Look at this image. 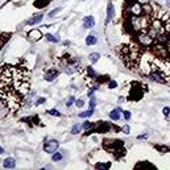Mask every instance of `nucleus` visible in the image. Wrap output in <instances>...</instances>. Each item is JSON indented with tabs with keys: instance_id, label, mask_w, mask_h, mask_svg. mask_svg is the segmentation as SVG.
Instances as JSON below:
<instances>
[{
	"instance_id": "nucleus-20",
	"label": "nucleus",
	"mask_w": 170,
	"mask_h": 170,
	"mask_svg": "<svg viewBox=\"0 0 170 170\" xmlns=\"http://www.w3.org/2000/svg\"><path fill=\"white\" fill-rule=\"evenodd\" d=\"M96 37L95 36H87V38H86V44L87 45H95L96 44Z\"/></svg>"
},
{
	"instance_id": "nucleus-27",
	"label": "nucleus",
	"mask_w": 170,
	"mask_h": 170,
	"mask_svg": "<svg viewBox=\"0 0 170 170\" xmlns=\"http://www.w3.org/2000/svg\"><path fill=\"white\" fill-rule=\"evenodd\" d=\"M79 130H81V127H78V125H74L73 128H71V133H73V135H77L78 132H79Z\"/></svg>"
},
{
	"instance_id": "nucleus-2",
	"label": "nucleus",
	"mask_w": 170,
	"mask_h": 170,
	"mask_svg": "<svg viewBox=\"0 0 170 170\" xmlns=\"http://www.w3.org/2000/svg\"><path fill=\"white\" fill-rule=\"evenodd\" d=\"M166 33L165 29H163V25L161 23V20H153L150 23L149 28H148V34L152 37V38H157L158 36Z\"/></svg>"
},
{
	"instance_id": "nucleus-26",
	"label": "nucleus",
	"mask_w": 170,
	"mask_h": 170,
	"mask_svg": "<svg viewBox=\"0 0 170 170\" xmlns=\"http://www.w3.org/2000/svg\"><path fill=\"white\" fill-rule=\"evenodd\" d=\"M48 115H51V116H61V114L58 112L57 109H49V111H48Z\"/></svg>"
},
{
	"instance_id": "nucleus-21",
	"label": "nucleus",
	"mask_w": 170,
	"mask_h": 170,
	"mask_svg": "<svg viewBox=\"0 0 170 170\" xmlns=\"http://www.w3.org/2000/svg\"><path fill=\"white\" fill-rule=\"evenodd\" d=\"M94 114V109H88V111H84V112H82V114H79V116L81 117H88V116H91V115H92Z\"/></svg>"
},
{
	"instance_id": "nucleus-24",
	"label": "nucleus",
	"mask_w": 170,
	"mask_h": 170,
	"mask_svg": "<svg viewBox=\"0 0 170 170\" xmlns=\"http://www.w3.org/2000/svg\"><path fill=\"white\" fill-rule=\"evenodd\" d=\"M86 71H87V74H88L91 78H96V74H95V71H94L92 67H90V66H88V67L86 69Z\"/></svg>"
},
{
	"instance_id": "nucleus-5",
	"label": "nucleus",
	"mask_w": 170,
	"mask_h": 170,
	"mask_svg": "<svg viewBox=\"0 0 170 170\" xmlns=\"http://www.w3.org/2000/svg\"><path fill=\"white\" fill-rule=\"evenodd\" d=\"M60 146V142L57 140H49L44 144V150L46 153H55V150Z\"/></svg>"
},
{
	"instance_id": "nucleus-34",
	"label": "nucleus",
	"mask_w": 170,
	"mask_h": 170,
	"mask_svg": "<svg viewBox=\"0 0 170 170\" xmlns=\"http://www.w3.org/2000/svg\"><path fill=\"white\" fill-rule=\"evenodd\" d=\"M75 104H77L78 107H82V106H84V103H83V100H82V99H78V100L75 102Z\"/></svg>"
},
{
	"instance_id": "nucleus-8",
	"label": "nucleus",
	"mask_w": 170,
	"mask_h": 170,
	"mask_svg": "<svg viewBox=\"0 0 170 170\" xmlns=\"http://www.w3.org/2000/svg\"><path fill=\"white\" fill-rule=\"evenodd\" d=\"M149 78H150V79H153V81H156V82H160V83H163L166 81L165 75L161 74V71H153V73H150Z\"/></svg>"
},
{
	"instance_id": "nucleus-11",
	"label": "nucleus",
	"mask_w": 170,
	"mask_h": 170,
	"mask_svg": "<svg viewBox=\"0 0 170 170\" xmlns=\"http://www.w3.org/2000/svg\"><path fill=\"white\" fill-rule=\"evenodd\" d=\"M136 169H152V170H156L157 167L153 165V163H150V162H148V161H144V162H139L136 165Z\"/></svg>"
},
{
	"instance_id": "nucleus-17",
	"label": "nucleus",
	"mask_w": 170,
	"mask_h": 170,
	"mask_svg": "<svg viewBox=\"0 0 170 170\" xmlns=\"http://www.w3.org/2000/svg\"><path fill=\"white\" fill-rule=\"evenodd\" d=\"M42 17H44L42 15H37V16H34V17H32L27 24H28V25H34V24H38V23H41Z\"/></svg>"
},
{
	"instance_id": "nucleus-37",
	"label": "nucleus",
	"mask_w": 170,
	"mask_h": 170,
	"mask_svg": "<svg viewBox=\"0 0 170 170\" xmlns=\"http://www.w3.org/2000/svg\"><path fill=\"white\" fill-rule=\"evenodd\" d=\"M123 132H124V133H129V125H125V127H124Z\"/></svg>"
},
{
	"instance_id": "nucleus-13",
	"label": "nucleus",
	"mask_w": 170,
	"mask_h": 170,
	"mask_svg": "<svg viewBox=\"0 0 170 170\" xmlns=\"http://www.w3.org/2000/svg\"><path fill=\"white\" fill-rule=\"evenodd\" d=\"M3 166L5 169H15L16 166V161L13 158H5L4 162H3Z\"/></svg>"
},
{
	"instance_id": "nucleus-30",
	"label": "nucleus",
	"mask_w": 170,
	"mask_h": 170,
	"mask_svg": "<svg viewBox=\"0 0 170 170\" xmlns=\"http://www.w3.org/2000/svg\"><path fill=\"white\" fill-rule=\"evenodd\" d=\"M163 29H165V32L167 34H170V23H166L165 25H163Z\"/></svg>"
},
{
	"instance_id": "nucleus-19",
	"label": "nucleus",
	"mask_w": 170,
	"mask_h": 170,
	"mask_svg": "<svg viewBox=\"0 0 170 170\" xmlns=\"http://www.w3.org/2000/svg\"><path fill=\"white\" fill-rule=\"evenodd\" d=\"M99 58H100V54L98 53V51H95V53H91V54H90V61H91V62H94V63H96Z\"/></svg>"
},
{
	"instance_id": "nucleus-32",
	"label": "nucleus",
	"mask_w": 170,
	"mask_h": 170,
	"mask_svg": "<svg viewBox=\"0 0 170 170\" xmlns=\"http://www.w3.org/2000/svg\"><path fill=\"white\" fill-rule=\"evenodd\" d=\"M74 100H75V99H74V96H70V98H69V100H67V104H66V106H67V107H70L71 104L74 103Z\"/></svg>"
},
{
	"instance_id": "nucleus-29",
	"label": "nucleus",
	"mask_w": 170,
	"mask_h": 170,
	"mask_svg": "<svg viewBox=\"0 0 170 170\" xmlns=\"http://www.w3.org/2000/svg\"><path fill=\"white\" fill-rule=\"evenodd\" d=\"M90 108H91V109H94V108H95V98H94V96H91V100H90Z\"/></svg>"
},
{
	"instance_id": "nucleus-31",
	"label": "nucleus",
	"mask_w": 170,
	"mask_h": 170,
	"mask_svg": "<svg viewBox=\"0 0 170 170\" xmlns=\"http://www.w3.org/2000/svg\"><path fill=\"white\" fill-rule=\"evenodd\" d=\"M108 87H109V88H116V87H117V83H116L115 81H111V82L108 83Z\"/></svg>"
},
{
	"instance_id": "nucleus-33",
	"label": "nucleus",
	"mask_w": 170,
	"mask_h": 170,
	"mask_svg": "<svg viewBox=\"0 0 170 170\" xmlns=\"http://www.w3.org/2000/svg\"><path fill=\"white\" fill-rule=\"evenodd\" d=\"M124 117H125V120H129L130 119V112H129V111H124Z\"/></svg>"
},
{
	"instance_id": "nucleus-25",
	"label": "nucleus",
	"mask_w": 170,
	"mask_h": 170,
	"mask_svg": "<svg viewBox=\"0 0 170 170\" xmlns=\"http://www.w3.org/2000/svg\"><path fill=\"white\" fill-rule=\"evenodd\" d=\"M62 160V154L61 153H54L53 154V161L54 162H58V161H61Z\"/></svg>"
},
{
	"instance_id": "nucleus-1",
	"label": "nucleus",
	"mask_w": 170,
	"mask_h": 170,
	"mask_svg": "<svg viewBox=\"0 0 170 170\" xmlns=\"http://www.w3.org/2000/svg\"><path fill=\"white\" fill-rule=\"evenodd\" d=\"M150 21L148 16H129L128 18V28L130 29V32H133V33H141V32H146L149 25H150Z\"/></svg>"
},
{
	"instance_id": "nucleus-9",
	"label": "nucleus",
	"mask_w": 170,
	"mask_h": 170,
	"mask_svg": "<svg viewBox=\"0 0 170 170\" xmlns=\"http://www.w3.org/2000/svg\"><path fill=\"white\" fill-rule=\"evenodd\" d=\"M94 25H95V18L92 16H87V17L83 18V27L86 28V29L92 28Z\"/></svg>"
},
{
	"instance_id": "nucleus-36",
	"label": "nucleus",
	"mask_w": 170,
	"mask_h": 170,
	"mask_svg": "<svg viewBox=\"0 0 170 170\" xmlns=\"http://www.w3.org/2000/svg\"><path fill=\"white\" fill-rule=\"evenodd\" d=\"M42 103H45V98H41V99H38V100L36 102V106H40V104H42Z\"/></svg>"
},
{
	"instance_id": "nucleus-16",
	"label": "nucleus",
	"mask_w": 170,
	"mask_h": 170,
	"mask_svg": "<svg viewBox=\"0 0 170 170\" xmlns=\"http://www.w3.org/2000/svg\"><path fill=\"white\" fill-rule=\"evenodd\" d=\"M109 167H111L109 162H98L95 165V169H98V170H108Z\"/></svg>"
},
{
	"instance_id": "nucleus-12",
	"label": "nucleus",
	"mask_w": 170,
	"mask_h": 170,
	"mask_svg": "<svg viewBox=\"0 0 170 170\" xmlns=\"http://www.w3.org/2000/svg\"><path fill=\"white\" fill-rule=\"evenodd\" d=\"M115 16V9H114V4L109 3L108 7H107V23H109L111 20L114 18Z\"/></svg>"
},
{
	"instance_id": "nucleus-22",
	"label": "nucleus",
	"mask_w": 170,
	"mask_h": 170,
	"mask_svg": "<svg viewBox=\"0 0 170 170\" xmlns=\"http://www.w3.org/2000/svg\"><path fill=\"white\" fill-rule=\"evenodd\" d=\"M45 38H46L49 42H57V41H58V38L54 37L53 34H46V36H45Z\"/></svg>"
},
{
	"instance_id": "nucleus-6",
	"label": "nucleus",
	"mask_w": 170,
	"mask_h": 170,
	"mask_svg": "<svg viewBox=\"0 0 170 170\" xmlns=\"http://www.w3.org/2000/svg\"><path fill=\"white\" fill-rule=\"evenodd\" d=\"M123 145L124 142L123 141H119V140H106L104 141V146L108 148L109 150H115V149H123Z\"/></svg>"
},
{
	"instance_id": "nucleus-41",
	"label": "nucleus",
	"mask_w": 170,
	"mask_h": 170,
	"mask_svg": "<svg viewBox=\"0 0 170 170\" xmlns=\"http://www.w3.org/2000/svg\"><path fill=\"white\" fill-rule=\"evenodd\" d=\"M3 152H4V150H3V148H2V146H0V153H3Z\"/></svg>"
},
{
	"instance_id": "nucleus-23",
	"label": "nucleus",
	"mask_w": 170,
	"mask_h": 170,
	"mask_svg": "<svg viewBox=\"0 0 170 170\" xmlns=\"http://www.w3.org/2000/svg\"><path fill=\"white\" fill-rule=\"evenodd\" d=\"M92 127H94V124H92V123L86 121V123L83 124V127H82V128H83L84 130H88V129H92Z\"/></svg>"
},
{
	"instance_id": "nucleus-18",
	"label": "nucleus",
	"mask_w": 170,
	"mask_h": 170,
	"mask_svg": "<svg viewBox=\"0 0 170 170\" xmlns=\"http://www.w3.org/2000/svg\"><path fill=\"white\" fill-rule=\"evenodd\" d=\"M49 4V0H37V2H34V7L37 8H42L45 7V5Z\"/></svg>"
},
{
	"instance_id": "nucleus-15",
	"label": "nucleus",
	"mask_w": 170,
	"mask_h": 170,
	"mask_svg": "<svg viewBox=\"0 0 170 170\" xmlns=\"http://www.w3.org/2000/svg\"><path fill=\"white\" fill-rule=\"evenodd\" d=\"M130 94L132 95H129V98L130 99H140V98L142 96V92H141V90H137V87H133L132 88V91H130Z\"/></svg>"
},
{
	"instance_id": "nucleus-4",
	"label": "nucleus",
	"mask_w": 170,
	"mask_h": 170,
	"mask_svg": "<svg viewBox=\"0 0 170 170\" xmlns=\"http://www.w3.org/2000/svg\"><path fill=\"white\" fill-rule=\"evenodd\" d=\"M127 12H128L130 16H140V15H144V7H142L141 3H139L136 0V2L129 4Z\"/></svg>"
},
{
	"instance_id": "nucleus-7",
	"label": "nucleus",
	"mask_w": 170,
	"mask_h": 170,
	"mask_svg": "<svg viewBox=\"0 0 170 170\" xmlns=\"http://www.w3.org/2000/svg\"><path fill=\"white\" fill-rule=\"evenodd\" d=\"M28 38L30 41H40L42 38V32L40 29H32L28 32Z\"/></svg>"
},
{
	"instance_id": "nucleus-39",
	"label": "nucleus",
	"mask_w": 170,
	"mask_h": 170,
	"mask_svg": "<svg viewBox=\"0 0 170 170\" xmlns=\"http://www.w3.org/2000/svg\"><path fill=\"white\" fill-rule=\"evenodd\" d=\"M137 2H139V3H141V4L144 5V4H146V3H149V0H137Z\"/></svg>"
},
{
	"instance_id": "nucleus-3",
	"label": "nucleus",
	"mask_w": 170,
	"mask_h": 170,
	"mask_svg": "<svg viewBox=\"0 0 170 170\" xmlns=\"http://www.w3.org/2000/svg\"><path fill=\"white\" fill-rule=\"evenodd\" d=\"M136 40L144 48H148V46H152V45H153V38L148 34V32H141V33H137Z\"/></svg>"
},
{
	"instance_id": "nucleus-40",
	"label": "nucleus",
	"mask_w": 170,
	"mask_h": 170,
	"mask_svg": "<svg viewBox=\"0 0 170 170\" xmlns=\"http://www.w3.org/2000/svg\"><path fill=\"white\" fill-rule=\"evenodd\" d=\"M166 5H167V7L170 8V0H167V3H166Z\"/></svg>"
},
{
	"instance_id": "nucleus-38",
	"label": "nucleus",
	"mask_w": 170,
	"mask_h": 170,
	"mask_svg": "<svg viewBox=\"0 0 170 170\" xmlns=\"http://www.w3.org/2000/svg\"><path fill=\"white\" fill-rule=\"evenodd\" d=\"M144 139H146V135H140V136H137V140H144Z\"/></svg>"
},
{
	"instance_id": "nucleus-10",
	"label": "nucleus",
	"mask_w": 170,
	"mask_h": 170,
	"mask_svg": "<svg viewBox=\"0 0 170 170\" xmlns=\"http://www.w3.org/2000/svg\"><path fill=\"white\" fill-rule=\"evenodd\" d=\"M57 77H58V71L54 70V69H51V70H49V71H46V73H45V79L49 81V82L54 81Z\"/></svg>"
},
{
	"instance_id": "nucleus-35",
	"label": "nucleus",
	"mask_w": 170,
	"mask_h": 170,
	"mask_svg": "<svg viewBox=\"0 0 170 170\" xmlns=\"http://www.w3.org/2000/svg\"><path fill=\"white\" fill-rule=\"evenodd\" d=\"M169 114H170V108L169 107H165V108H163V115L169 116Z\"/></svg>"
},
{
	"instance_id": "nucleus-28",
	"label": "nucleus",
	"mask_w": 170,
	"mask_h": 170,
	"mask_svg": "<svg viewBox=\"0 0 170 170\" xmlns=\"http://www.w3.org/2000/svg\"><path fill=\"white\" fill-rule=\"evenodd\" d=\"M61 11V8H55L54 11H51L50 12V13H49V17H53V16H55L57 13H58V12H60Z\"/></svg>"
},
{
	"instance_id": "nucleus-14",
	"label": "nucleus",
	"mask_w": 170,
	"mask_h": 170,
	"mask_svg": "<svg viewBox=\"0 0 170 170\" xmlns=\"http://www.w3.org/2000/svg\"><path fill=\"white\" fill-rule=\"evenodd\" d=\"M120 116H121V109L120 108H115V109H112L109 112V117L112 120H119Z\"/></svg>"
}]
</instances>
